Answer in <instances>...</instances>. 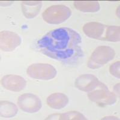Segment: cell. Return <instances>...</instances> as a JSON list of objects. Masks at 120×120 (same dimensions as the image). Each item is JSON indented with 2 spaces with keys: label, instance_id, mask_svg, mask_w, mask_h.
<instances>
[{
  "label": "cell",
  "instance_id": "7",
  "mask_svg": "<svg viewBox=\"0 0 120 120\" xmlns=\"http://www.w3.org/2000/svg\"><path fill=\"white\" fill-rule=\"evenodd\" d=\"M18 105L22 111L30 113L38 112L42 106L39 97L31 93H26L19 96Z\"/></svg>",
  "mask_w": 120,
  "mask_h": 120
},
{
  "label": "cell",
  "instance_id": "1",
  "mask_svg": "<svg viewBox=\"0 0 120 120\" xmlns=\"http://www.w3.org/2000/svg\"><path fill=\"white\" fill-rule=\"evenodd\" d=\"M81 35L68 28L52 30L37 42L45 55L64 64H73L83 56Z\"/></svg>",
  "mask_w": 120,
  "mask_h": 120
},
{
  "label": "cell",
  "instance_id": "3",
  "mask_svg": "<svg viewBox=\"0 0 120 120\" xmlns=\"http://www.w3.org/2000/svg\"><path fill=\"white\" fill-rule=\"evenodd\" d=\"M115 55V51L107 46H100L96 48L90 56L88 62V67L92 69H97L111 61Z\"/></svg>",
  "mask_w": 120,
  "mask_h": 120
},
{
  "label": "cell",
  "instance_id": "9",
  "mask_svg": "<svg viewBox=\"0 0 120 120\" xmlns=\"http://www.w3.org/2000/svg\"><path fill=\"white\" fill-rule=\"evenodd\" d=\"M101 83L94 75L85 74L77 78L75 81V86L81 91L89 93L98 88Z\"/></svg>",
  "mask_w": 120,
  "mask_h": 120
},
{
  "label": "cell",
  "instance_id": "12",
  "mask_svg": "<svg viewBox=\"0 0 120 120\" xmlns=\"http://www.w3.org/2000/svg\"><path fill=\"white\" fill-rule=\"evenodd\" d=\"M47 103L49 107L55 109H61L68 103V98L63 93H54L47 98Z\"/></svg>",
  "mask_w": 120,
  "mask_h": 120
},
{
  "label": "cell",
  "instance_id": "5",
  "mask_svg": "<svg viewBox=\"0 0 120 120\" xmlns=\"http://www.w3.org/2000/svg\"><path fill=\"white\" fill-rule=\"evenodd\" d=\"M88 97L90 100L100 106L113 105L116 101V95L110 91L108 86L102 82L98 88L89 92Z\"/></svg>",
  "mask_w": 120,
  "mask_h": 120
},
{
  "label": "cell",
  "instance_id": "15",
  "mask_svg": "<svg viewBox=\"0 0 120 120\" xmlns=\"http://www.w3.org/2000/svg\"><path fill=\"white\" fill-rule=\"evenodd\" d=\"M59 120H86L83 114L77 111H70L60 114Z\"/></svg>",
  "mask_w": 120,
  "mask_h": 120
},
{
  "label": "cell",
  "instance_id": "10",
  "mask_svg": "<svg viewBox=\"0 0 120 120\" xmlns=\"http://www.w3.org/2000/svg\"><path fill=\"white\" fill-rule=\"evenodd\" d=\"M1 85L6 90L11 91L19 92L25 88L26 82L21 76L8 75L2 78Z\"/></svg>",
  "mask_w": 120,
  "mask_h": 120
},
{
  "label": "cell",
  "instance_id": "4",
  "mask_svg": "<svg viewBox=\"0 0 120 120\" xmlns=\"http://www.w3.org/2000/svg\"><path fill=\"white\" fill-rule=\"evenodd\" d=\"M71 10L64 5H55L49 7L43 13L44 21L50 24L63 23L70 17Z\"/></svg>",
  "mask_w": 120,
  "mask_h": 120
},
{
  "label": "cell",
  "instance_id": "16",
  "mask_svg": "<svg viewBox=\"0 0 120 120\" xmlns=\"http://www.w3.org/2000/svg\"><path fill=\"white\" fill-rule=\"evenodd\" d=\"M120 61H117L116 63L112 64L109 68V71L111 75L114 76L115 77L120 79Z\"/></svg>",
  "mask_w": 120,
  "mask_h": 120
},
{
  "label": "cell",
  "instance_id": "13",
  "mask_svg": "<svg viewBox=\"0 0 120 120\" xmlns=\"http://www.w3.org/2000/svg\"><path fill=\"white\" fill-rule=\"evenodd\" d=\"M74 6L83 12H96L100 10L99 3L95 1H76Z\"/></svg>",
  "mask_w": 120,
  "mask_h": 120
},
{
  "label": "cell",
  "instance_id": "6",
  "mask_svg": "<svg viewBox=\"0 0 120 120\" xmlns=\"http://www.w3.org/2000/svg\"><path fill=\"white\" fill-rule=\"evenodd\" d=\"M28 75L33 79L39 80H50L56 75V70L49 64L37 63L33 64L27 68Z\"/></svg>",
  "mask_w": 120,
  "mask_h": 120
},
{
  "label": "cell",
  "instance_id": "8",
  "mask_svg": "<svg viewBox=\"0 0 120 120\" xmlns=\"http://www.w3.org/2000/svg\"><path fill=\"white\" fill-rule=\"evenodd\" d=\"M22 40L16 33L9 31L0 33L1 49L4 52H11L21 45Z\"/></svg>",
  "mask_w": 120,
  "mask_h": 120
},
{
  "label": "cell",
  "instance_id": "14",
  "mask_svg": "<svg viewBox=\"0 0 120 120\" xmlns=\"http://www.w3.org/2000/svg\"><path fill=\"white\" fill-rule=\"evenodd\" d=\"M1 116L11 118L18 113V109L16 105L8 101H1Z\"/></svg>",
  "mask_w": 120,
  "mask_h": 120
},
{
  "label": "cell",
  "instance_id": "11",
  "mask_svg": "<svg viewBox=\"0 0 120 120\" xmlns=\"http://www.w3.org/2000/svg\"><path fill=\"white\" fill-rule=\"evenodd\" d=\"M42 6L41 1H22L21 6L24 16L26 18H34L39 13Z\"/></svg>",
  "mask_w": 120,
  "mask_h": 120
},
{
  "label": "cell",
  "instance_id": "2",
  "mask_svg": "<svg viewBox=\"0 0 120 120\" xmlns=\"http://www.w3.org/2000/svg\"><path fill=\"white\" fill-rule=\"evenodd\" d=\"M83 31L88 37L102 41L117 42L120 39L119 26H109L98 22H91L84 25Z\"/></svg>",
  "mask_w": 120,
  "mask_h": 120
}]
</instances>
